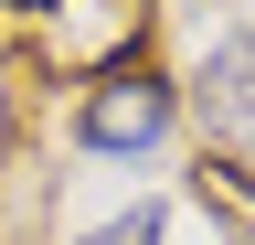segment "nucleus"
<instances>
[{
  "mask_svg": "<svg viewBox=\"0 0 255 245\" xmlns=\"http://www.w3.org/2000/svg\"><path fill=\"white\" fill-rule=\"evenodd\" d=\"M85 245H159V203H138V213H117V224H96Z\"/></svg>",
  "mask_w": 255,
  "mask_h": 245,
  "instance_id": "39448f33",
  "label": "nucleus"
},
{
  "mask_svg": "<svg viewBox=\"0 0 255 245\" xmlns=\"http://www.w3.org/2000/svg\"><path fill=\"white\" fill-rule=\"evenodd\" d=\"M191 192H202L213 213H234V224L255 235V171H234V160H202V171H191Z\"/></svg>",
  "mask_w": 255,
  "mask_h": 245,
  "instance_id": "20e7f679",
  "label": "nucleus"
},
{
  "mask_svg": "<svg viewBox=\"0 0 255 245\" xmlns=\"http://www.w3.org/2000/svg\"><path fill=\"white\" fill-rule=\"evenodd\" d=\"M202 107L213 128H255V32H223L202 53Z\"/></svg>",
  "mask_w": 255,
  "mask_h": 245,
  "instance_id": "7ed1b4c3",
  "label": "nucleus"
},
{
  "mask_svg": "<svg viewBox=\"0 0 255 245\" xmlns=\"http://www.w3.org/2000/svg\"><path fill=\"white\" fill-rule=\"evenodd\" d=\"M75 139L96 149V160H138V149H159V139H170V85H159V75H138V64H128V75H107V85L85 96Z\"/></svg>",
  "mask_w": 255,
  "mask_h": 245,
  "instance_id": "f03ea898",
  "label": "nucleus"
},
{
  "mask_svg": "<svg viewBox=\"0 0 255 245\" xmlns=\"http://www.w3.org/2000/svg\"><path fill=\"white\" fill-rule=\"evenodd\" d=\"M149 32V0H32V43L53 75H128Z\"/></svg>",
  "mask_w": 255,
  "mask_h": 245,
  "instance_id": "f257e3e1",
  "label": "nucleus"
}]
</instances>
